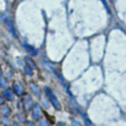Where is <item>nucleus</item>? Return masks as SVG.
I'll return each instance as SVG.
<instances>
[{
    "mask_svg": "<svg viewBox=\"0 0 126 126\" xmlns=\"http://www.w3.org/2000/svg\"><path fill=\"white\" fill-rule=\"evenodd\" d=\"M13 88H14V92L17 94V95H21L24 92V88L20 83L15 82L13 85Z\"/></svg>",
    "mask_w": 126,
    "mask_h": 126,
    "instance_id": "nucleus-1",
    "label": "nucleus"
},
{
    "mask_svg": "<svg viewBox=\"0 0 126 126\" xmlns=\"http://www.w3.org/2000/svg\"><path fill=\"white\" fill-rule=\"evenodd\" d=\"M0 113H1L2 116L6 117L10 113V110L6 105H3L0 107Z\"/></svg>",
    "mask_w": 126,
    "mask_h": 126,
    "instance_id": "nucleus-2",
    "label": "nucleus"
},
{
    "mask_svg": "<svg viewBox=\"0 0 126 126\" xmlns=\"http://www.w3.org/2000/svg\"><path fill=\"white\" fill-rule=\"evenodd\" d=\"M3 95L5 96V98L6 99H9V100H12L14 98V94L12 90L10 89H6L3 92Z\"/></svg>",
    "mask_w": 126,
    "mask_h": 126,
    "instance_id": "nucleus-3",
    "label": "nucleus"
},
{
    "mask_svg": "<svg viewBox=\"0 0 126 126\" xmlns=\"http://www.w3.org/2000/svg\"><path fill=\"white\" fill-rule=\"evenodd\" d=\"M7 26H8V29H9V30H10V32H11V34L14 36V29L13 24L11 23V21H8V23H7Z\"/></svg>",
    "mask_w": 126,
    "mask_h": 126,
    "instance_id": "nucleus-4",
    "label": "nucleus"
},
{
    "mask_svg": "<svg viewBox=\"0 0 126 126\" xmlns=\"http://www.w3.org/2000/svg\"><path fill=\"white\" fill-rule=\"evenodd\" d=\"M6 85H7L6 80L3 77H0V87H2V88H5Z\"/></svg>",
    "mask_w": 126,
    "mask_h": 126,
    "instance_id": "nucleus-5",
    "label": "nucleus"
},
{
    "mask_svg": "<svg viewBox=\"0 0 126 126\" xmlns=\"http://www.w3.org/2000/svg\"><path fill=\"white\" fill-rule=\"evenodd\" d=\"M3 102H4V98H3L1 95H0V104L2 103Z\"/></svg>",
    "mask_w": 126,
    "mask_h": 126,
    "instance_id": "nucleus-6",
    "label": "nucleus"
},
{
    "mask_svg": "<svg viewBox=\"0 0 126 126\" xmlns=\"http://www.w3.org/2000/svg\"><path fill=\"white\" fill-rule=\"evenodd\" d=\"M12 126H19V125L17 123V122H14V123L12 124Z\"/></svg>",
    "mask_w": 126,
    "mask_h": 126,
    "instance_id": "nucleus-7",
    "label": "nucleus"
},
{
    "mask_svg": "<svg viewBox=\"0 0 126 126\" xmlns=\"http://www.w3.org/2000/svg\"><path fill=\"white\" fill-rule=\"evenodd\" d=\"M2 73V69H1V67H0V75H1Z\"/></svg>",
    "mask_w": 126,
    "mask_h": 126,
    "instance_id": "nucleus-8",
    "label": "nucleus"
}]
</instances>
